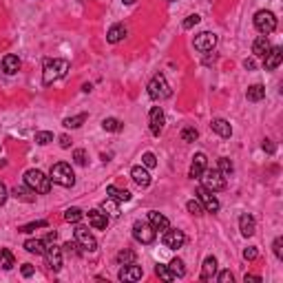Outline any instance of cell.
Segmentation results:
<instances>
[{"mask_svg": "<svg viewBox=\"0 0 283 283\" xmlns=\"http://www.w3.org/2000/svg\"><path fill=\"white\" fill-rule=\"evenodd\" d=\"M0 166H5V161H3V159H0Z\"/></svg>", "mask_w": 283, "mask_h": 283, "instance_id": "680465c9", "label": "cell"}, {"mask_svg": "<svg viewBox=\"0 0 283 283\" xmlns=\"http://www.w3.org/2000/svg\"><path fill=\"white\" fill-rule=\"evenodd\" d=\"M255 27H257V31L261 35L272 33L276 29V16L272 14V11H266V9L257 11L255 14Z\"/></svg>", "mask_w": 283, "mask_h": 283, "instance_id": "8992f818", "label": "cell"}, {"mask_svg": "<svg viewBox=\"0 0 283 283\" xmlns=\"http://www.w3.org/2000/svg\"><path fill=\"white\" fill-rule=\"evenodd\" d=\"M244 67H246V69H255V62H252V60H246Z\"/></svg>", "mask_w": 283, "mask_h": 283, "instance_id": "9f6ffc18", "label": "cell"}, {"mask_svg": "<svg viewBox=\"0 0 283 283\" xmlns=\"http://www.w3.org/2000/svg\"><path fill=\"white\" fill-rule=\"evenodd\" d=\"M25 184L31 188L35 195H47V192L51 190V177H47L42 171H38V168H31V171L25 173Z\"/></svg>", "mask_w": 283, "mask_h": 283, "instance_id": "7a4b0ae2", "label": "cell"}, {"mask_svg": "<svg viewBox=\"0 0 283 283\" xmlns=\"http://www.w3.org/2000/svg\"><path fill=\"white\" fill-rule=\"evenodd\" d=\"M272 250H274V257H276V259H283V239H281V237L274 239Z\"/></svg>", "mask_w": 283, "mask_h": 283, "instance_id": "f6af8a7d", "label": "cell"}, {"mask_svg": "<svg viewBox=\"0 0 283 283\" xmlns=\"http://www.w3.org/2000/svg\"><path fill=\"white\" fill-rule=\"evenodd\" d=\"M244 281H246V283H261V276H257V274H246Z\"/></svg>", "mask_w": 283, "mask_h": 283, "instance_id": "f5cc1de1", "label": "cell"}, {"mask_svg": "<svg viewBox=\"0 0 283 283\" xmlns=\"http://www.w3.org/2000/svg\"><path fill=\"white\" fill-rule=\"evenodd\" d=\"M197 199L201 201V206H204V213H217V210L221 208V204H219V199L213 195L210 190H206L204 186H199L197 188Z\"/></svg>", "mask_w": 283, "mask_h": 283, "instance_id": "30bf717a", "label": "cell"}, {"mask_svg": "<svg viewBox=\"0 0 283 283\" xmlns=\"http://www.w3.org/2000/svg\"><path fill=\"white\" fill-rule=\"evenodd\" d=\"M56 239H58V232H49V234H47V241L45 244H53Z\"/></svg>", "mask_w": 283, "mask_h": 283, "instance_id": "11a10c76", "label": "cell"}, {"mask_svg": "<svg viewBox=\"0 0 283 283\" xmlns=\"http://www.w3.org/2000/svg\"><path fill=\"white\" fill-rule=\"evenodd\" d=\"M133 237L137 239L140 244H153L155 237H157V230L148 224V221H135L133 224Z\"/></svg>", "mask_w": 283, "mask_h": 283, "instance_id": "52a82bcc", "label": "cell"}, {"mask_svg": "<svg viewBox=\"0 0 283 283\" xmlns=\"http://www.w3.org/2000/svg\"><path fill=\"white\" fill-rule=\"evenodd\" d=\"M51 182L58 184V186H64V188H73L75 186V173L73 168L64 161H58V164L51 166Z\"/></svg>", "mask_w": 283, "mask_h": 283, "instance_id": "3957f363", "label": "cell"}, {"mask_svg": "<svg viewBox=\"0 0 283 283\" xmlns=\"http://www.w3.org/2000/svg\"><path fill=\"white\" fill-rule=\"evenodd\" d=\"M25 250L31 252V255H45L47 244L40 241V239H27V241H25Z\"/></svg>", "mask_w": 283, "mask_h": 283, "instance_id": "83f0119b", "label": "cell"}, {"mask_svg": "<svg viewBox=\"0 0 283 283\" xmlns=\"http://www.w3.org/2000/svg\"><path fill=\"white\" fill-rule=\"evenodd\" d=\"M102 129L108 131V133H119V131L124 129V124L119 122L117 117H104L102 119Z\"/></svg>", "mask_w": 283, "mask_h": 283, "instance_id": "f546056e", "label": "cell"}, {"mask_svg": "<svg viewBox=\"0 0 283 283\" xmlns=\"http://www.w3.org/2000/svg\"><path fill=\"white\" fill-rule=\"evenodd\" d=\"M73 161H75V164L77 166H87V150H84V148H75L73 150Z\"/></svg>", "mask_w": 283, "mask_h": 283, "instance_id": "b9f144b4", "label": "cell"}, {"mask_svg": "<svg viewBox=\"0 0 283 283\" xmlns=\"http://www.w3.org/2000/svg\"><path fill=\"white\" fill-rule=\"evenodd\" d=\"M161 244H164L168 250H179L186 244V234L182 230H175V228H168V230H164Z\"/></svg>", "mask_w": 283, "mask_h": 283, "instance_id": "9c48e42d", "label": "cell"}, {"mask_svg": "<svg viewBox=\"0 0 283 283\" xmlns=\"http://www.w3.org/2000/svg\"><path fill=\"white\" fill-rule=\"evenodd\" d=\"M206 166H208V157H206L204 153H197L195 157H192V164H190L188 177H190V179H199V177H201V173L206 171Z\"/></svg>", "mask_w": 283, "mask_h": 283, "instance_id": "e0dca14e", "label": "cell"}, {"mask_svg": "<svg viewBox=\"0 0 283 283\" xmlns=\"http://www.w3.org/2000/svg\"><path fill=\"white\" fill-rule=\"evenodd\" d=\"M210 129L215 131L219 137H230L232 135V126L228 119H221V117H215L213 122H210Z\"/></svg>", "mask_w": 283, "mask_h": 283, "instance_id": "44dd1931", "label": "cell"}, {"mask_svg": "<svg viewBox=\"0 0 283 283\" xmlns=\"http://www.w3.org/2000/svg\"><path fill=\"white\" fill-rule=\"evenodd\" d=\"M142 274H144V272H142L140 266H135V263H126V266L119 268L117 279H119V281H140Z\"/></svg>", "mask_w": 283, "mask_h": 283, "instance_id": "9a60e30c", "label": "cell"}, {"mask_svg": "<svg viewBox=\"0 0 283 283\" xmlns=\"http://www.w3.org/2000/svg\"><path fill=\"white\" fill-rule=\"evenodd\" d=\"M53 142V133L51 131H38L35 133V144H40V146H47V144Z\"/></svg>", "mask_w": 283, "mask_h": 283, "instance_id": "e575fe53", "label": "cell"}, {"mask_svg": "<svg viewBox=\"0 0 283 283\" xmlns=\"http://www.w3.org/2000/svg\"><path fill=\"white\" fill-rule=\"evenodd\" d=\"M148 122H150V133L155 137L161 135V131H164V124H166V117H164V111H161V106H153L148 113Z\"/></svg>", "mask_w": 283, "mask_h": 283, "instance_id": "8fae6325", "label": "cell"}, {"mask_svg": "<svg viewBox=\"0 0 283 283\" xmlns=\"http://www.w3.org/2000/svg\"><path fill=\"white\" fill-rule=\"evenodd\" d=\"M146 91H148V98L150 100H168L173 95V89H171V84L166 82V77L157 73V75H153V80L148 82V87H146Z\"/></svg>", "mask_w": 283, "mask_h": 283, "instance_id": "277c9868", "label": "cell"}, {"mask_svg": "<svg viewBox=\"0 0 283 283\" xmlns=\"http://www.w3.org/2000/svg\"><path fill=\"white\" fill-rule=\"evenodd\" d=\"M142 166L155 168V166H157V157H155L153 153H144V155H142Z\"/></svg>", "mask_w": 283, "mask_h": 283, "instance_id": "ee69618b", "label": "cell"}, {"mask_svg": "<svg viewBox=\"0 0 283 283\" xmlns=\"http://www.w3.org/2000/svg\"><path fill=\"white\" fill-rule=\"evenodd\" d=\"M87 217H89V224H91L95 230H106V226H108V215L104 213V210L93 208V210H89V213H87Z\"/></svg>", "mask_w": 283, "mask_h": 283, "instance_id": "2e32d148", "label": "cell"}, {"mask_svg": "<svg viewBox=\"0 0 283 283\" xmlns=\"http://www.w3.org/2000/svg\"><path fill=\"white\" fill-rule=\"evenodd\" d=\"M199 20H201L199 16H197V14H192V16H188V18H186V20L182 22V27H184V29H192V27H195Z\"/></svg>", "mask_w": 283, "mask_h": 283, "instance_id": "bcb514c9", "label": "cell"}, {"mask_svg": "<svg viewBox=\"0 0 283 283\" xmlns=\"http://www.w3.org/2000/svg\"><path fill=\"white\" fill-rule=\"evenodd\" d=\"M3 71L7 75H14L20 71V58L14 56V53H7V56L3 58Z\"/></svg>", "mask_w": 283, "mask_h": 283, "instance_id": "7402d4cb", "label": "cell"}, {"mask_svg": "<svg viewBox=\"0 0 283 283\" xmlns=\"http://www.w3.org/2000/svg\"><path fill=\"white\" fill-rule=\"evenodd\" d=\"M168 268H171V272H173V276H186V268H184V261L182 259H173L171 263H168Z\"/></svg>", "mask_w": 283, "mask_h": 283, "instance_id": "d6a6232c", "label": "cell"}, {"mask_svg": "<svg viewBox=\"0 0 283 283\" xmlns=\"http://www.w3.org/2000/svg\"><path fill=\"white\" fill-rule=\"evenodd\" d=\"M122 3H124V5H135L137 0H122Z\"/></svg>", "mask_w": 283, "mask_h": 283, "instance_id": "6f0895ef", "label": "cell"}, {"mask_svg": "<svg viewBox=\"0 0 283 283\" xmlns=\"http://www.w3.org/2000/svg\"><path fill=\"white\" fill-rule=\"evenodd\" d=\"M217 45V35L213 31H201L199 35H195V49L206 53V51H213Z\"/></svg>", "mask_w": 283, "mask_h": 283, "instance_id": "4fadbf2b", "label": "cell"}, {"mask_svg": "<svg viewBox=\"0 0 283 283\" xmlns=\"http://www.w3.org/2000/svg\"><path fill=\"white\" fill-rule=\"evenodd\" d=\"M106 195L115 201H131V197H133L129 190H119L117 186H106Z\"/></svg>", "mask_w": 283, "mask_h": 283, "instance_id": "484cf974", "label": "cell"}, {"mask_svg": "<svg viewBox=\"0 0 283 283\" xmlns=\"http://www.w3.org/2000/svg\"><path fill=\"white\" fill-rule=\"evenodd\" d=\"M261 148L266 150V153H270V155H272L274 150H276V146H274V144H272V140H263V144H261Z\"/></svg>", "mask_w": 283, "mask_h": 283, "instance_id": "681fc988", "label": "cell"}, {"mask_svg": "<svg viewBox=\"0 0 283 283\" xmlns=\"http://www.w3.org/2000/svg\"><path fill=\"white\" fill-rule=\"evenodd\" d=\"M49 226V221H45V219H40V221H33V224H27V226H20L18 228V232H33L35 228H47Z\"/></svg>", "mask_w": 283, "mask_h": 283, "instance_id": "f35d334b", "label": "cell"}, {"mask_svg": "<svg viewBox=\"0 0 283 283\" xmlns=\"http://www.w3.org/2000/svg\"><path fill=\"white\" fill-rule=\"evenodd\" d=\"M217 279H219L221 283H232V272H230V270H224V272L217 276Z\"/></svg>", "mask_w": 283, "mask_h": 283, "instance_id": "c3c4849f", "label": "cell"}, {"mask_svg": "<svg viewBox=\"0 0 283 283\" xmlns=\"http://www.w3.org/2000/svg\"><path fill=\"white\" fill-rule=\"evenodd\" d=\"M124 35H126V27L124 25H113L111 29H108V33H106V40L111 42V45H117V42L124 40Z\"/></svg>", "mask_w": 283, "mask_h": 283, "instance_id": "d4e9b609", "label": "cell"}, {"mask_svg": "<svg viewBox=\"0 0 283 283\" xmlns=\"http://www.w3.org/2000/svg\"><path fill=\"white\" fill-rule=\"evenodd\" d=\"M155 272H157V276H159V279H164V281H173V279H175L168 266H157V268H155Z\"/></svg>", "mask_w": 283, "mask_h": 283, "instance_id": "7bdbcfd3", "label": "cell"}, {"mask_svg": "<svg viewBox=\"0 0 283 283\" xmlns=\"http://www.w3.org/2000/svg\"><path fill=\"white\" fill-rule=\"evenodd\" d=\"M0 266L3 270H11L16 266V259H14V252L7 250V248H0Z\"/></svg>", "mask_w": 283, "mask_h": 283, "instance_id": "4dcf8cb0", "label": "cell"}, {"mask_svg": "<svg viewBox=\"0 0 283 283\" xmlns=\"http://www.w3.org/2000/svg\"><path fill=\"white\" fill-rule=\"evenodd\" d=\"M45 257H47V263H49V268L53 270V272H58V270L62 268V248H58L56 241L47 246Z\"/></svg>", "mask_w": 283, "mask_h": 283, "instance_id": "7c38bea8", "label": "cell"}, {"mask_svg": "<svg viewBox=\"0 0 283 283\" xmlns=\"http://www.w3.org/2000/svg\"><path fill=\"white\" fill-rule=\"evenodd\" d=\"M257 257H259V250L255 248V246H250V248L244 250V259H246V261H255Z\"/></svg>", "mask_w": 283, "mask_h": 283, "instance_id": "7dc6e473", "label": "cell"}, {"mask_svg": "<svg viewBox=\"0 0 283 283\" xmlns=\"http://www.w3.org/2000/svg\"><path fill=\"white\" fill-rule=\"evenodd\" d=\"M82 217H84V213H82L80 208H75V206H73V208H69L67 213H64V219H67L69 224H80Z\"/></svg>", "mask_w": 283, "mask_h": 283, "instance_id": "836d02e7", "label": "cell"}, {"mask_svg": "<svg viewBox=\"0 0 283 283\" xmlns=\"http://www.w3.org/2000/svg\"><path fill=\"white\" fill-rule=\"evenodd\" d=\"M69 69H71L69 60H60V58L47 60L45 69H42V82H45V84H53V82L62 80V77H67Z\"/></svg>", "mask_w": 283, "mask_h": 283, "instance_id": "6da1fadb", "label": "cell"}, {"mask_svg": "<svg viewBox=\"0 0 283 283\" xmlns=\"http://www.w3.org/2000/svg\"><path fill=\"white\" fill-rule=\"evenodd\" d=\"M186 208H188L190 215H204V206L199 199H190L188 204H186Z\"/></svg>", "mask_w": 283, "mask_h": 283, "instance_id": "60d3db41", "label": "cell"}, {"mask_svg": "<svg viewBox=\"0 0 283 283\" xmlns=\"http://www.w3.org/2000/svg\"><path fill=\"white\" fill-rule=\"evenodd\" d=\"M201 186L210 192H219L226 188V177L219 173V168H206V171L201 173Z\"/></svg>", "mask_w": 283, "mask_h": 283, "instance_id": "5b68a950", "label": "cell"}, {"mask_svg": "<svg viewBox=\"0 0 283 283\" xmlns=\"http://www.w3.org/2000/svg\"><path fill=\"white\" fill-rule=\"evenodd\" d=\"M20 272H22V276H31L33 274V266L31 263H25V266L20 268Z\"/></svg>", "mask_w": 283, "mask_h": 283, "instance_id": "816d5d0a", "label": "cell"}, {"mask_svg": "<svg viewBox=\"0 0 283 283\" xmlns=\"http://www.w3.org/2000/svg\"><path fill=\"white\" fill-rule=\"evenodd\" d=\"M268 51H270V40H268V35H259V38L252 42V53H255L257 58H263Z\"/></svg>", "mask_w": 283, "mask_h": 283, "instance_id": "cb8c5ba5", "label": "cell"}, {"mask_svg": "<svg viewBox=\"0 0 283 283\" xmlns=\"http://www.w3.org/2000/svg\"><path fill=\"white\" fill-rule=\"evenodd\" d=\"M197 137H199V131H197L195 126H186V129H182V140L184 142H195Z\"/></svg>", "mask_w": 283, "mask_h": 283, "instance_id": "d590c367", "label": "cell"}, {"mask_svg": "<svg viewBox=\"0 0 283 283\" xmlns=\"http://www.w3.org/2000/svg\"><path fill=\"white\" fill-rule=\"evenodd\" d=\"M117 263H119V266H126V263H135V252L133 250H119L117 252Z\"/></svg>", "mask_w": 283, "mask_h": 283, "instance_id": "1f68e13d", "label": "cell"}, {"mask_svg": "<svg viewBox=\"0 0 283 283\" xmlns=\"http://www.w3.org/2000/svg\"><path fill=\"white\" fill-rule=\"evenodd\" d=\"M246 98H248V102H261L266 98V89L261 84H252V87H248V91H246Z\"/></svg>", "mask_w": 283, "mask_h": 283, "instance_id": "4316f807", "label": "cell"}, {"mask_svg": "<svg viewBox=\"0 0 283 283\" xmlns=\"http://www.w3.org/2000/svg\"><path fill=\"white\" fill-rule=\"evenodd\" d=\"M35 192L31 190V188H29V186L25 184V186H16V188H14V197H16V199H22V201H33L35 199Z\"/></svg>", "mask_w": 283, "mask_h": 283, "instance_id": "f1b7e54d", "label": "cell"}, {"mask_svg": "<svg viewBox=\"0 0 283 283\" xmlns=\"http://www.w3.org/2000/svg\"><path fill=\"white\" fill-rule=\"evenodd\" d=\"M283 62V49L281 47H270V51L263 56V67L266 71H274Z\"/></svg>", "mask_w": 283, "mask_h": 283, "instance_id": "5bb4252c", "label": "cell"}, {"mask_svg": "<svg viewBox=\"0 0 283 283\" xmlns=\"http://www.w3.org/2000/svg\"><path fill=\"white\" fill-rule=\"evenodd\" d=\"M239 230H241L244 237H252V234L257 232V221H255V217L248 215V213L239 217Z\"/></svg>", "mask_w": 283, "mask_h": 283, "instance_id": "ac0fdd59", "label": "cell"}, {"mask_svg": "<svg viewBox=\"0 0 283 283\" xmlns=\"http://www.w3.org/2000/svg\"><path fill=\"white\" fill-rule=\"evenodd\" d=\"M75 241H77V246H82L84 252L98 250V239L93 237V232L87 226H75Z\"/></svg>", "mask_w": 283, "mask_h": 283, "instance_id": "ba28073f", "label": "cell"}, {"mask_svg": "<svg viewBox=\"0 0 283 283\" xmlns=\"http://www.w3.org/2000/svg\"><path fill=\"white\" fill-rule=\"evenodd\" d=\"M7 197H9V192H7V188H5V184L0 182V206L7 201Z\"/></svg>", "mask_w": 283, "mask_h": 283, "instance_id": "f907efd6", "label": "cell"}, {"mask_svg": "<svg viewBox=\"0 0 283 283\" xmlns=\"http://www.w3.org/2000/svg\"><path fill=\"white\" fill-rule=\"evenodd\" d=\"M171 3H173V0H171Z\"/></svg>", "mask_w": 283, "mask_h": 283, "instance_id": "91938a15", "label": "cell"}, {"mask_svg": "<svg viewBox=\"0 0 283 283\" xmlns=\"http://www.w3.org/2000/svg\"><path fill=\"white\" fill-rule=\"evenodd\" d=\"M60 146H62V148H69V146H71V137H69V135H60Z\"/></svg>", "mask_w": 283, "mask_h": 283, "instance_id": "db71d44e", "label": "cell"}, {"mask_svg": "<svg viewBox=\"0 0 283 283\" xmlns=\"http://www.w3.org/2000/svg\"><path fill=\"white\" fill-rule=\"evenodd\" d=\"M148 224L153 226L155 230H161V232L171 228V221H168L161 213H157V210H150V213H148Z\"/></svg>", "mask_w": 283, "mask_h": 283, "instance_id": "ffe728a7", "label": "cell"}, {"mask_svg": "<svg viewBox=\"0 0 283 283\" xmlns=\"http://www.w3.org/2000/svg\"><path fill=\"white\" fill-rule=\"evenodd\" d=\"M102 210H104V213H108V215H119V210H117V204H115V199H111V197H106V201L102 204Z\"/></svg>", "mask_w": 283, "mask_h": 283, "instance_id": "ab89813d", "label": "cell"}, {"mask_svg": "<svg viewBox=\"0 0 283 283\" xmlns=\"http://www.w3.org/2000/svg\"><path fill=\"white\" fill-rule=\"evenodd\" d=\"M215 274H217V259L215 257H206L204 259V263H201V279L210 281Z\"/></svg>", "mask_w": 283, "mask_h": 283, "instance_id": "603a6c76", "label": "cell"}, {"mask_svg": "<svg viewBox=\"0 0 283 283\" xmlns=\"http://www.w3.org/2000/svg\"><path fill=\"white\" fill-rule=\"evenodd\" d=\"M131 177H133V182L140 186V188H148V186H150V175H148L146 166H133Z\"/></svg>", "mask_w": 283, "mask_h": 283, "instance_id": "d6986e66", "label": "cell"}, {"mask_svg": "<svg viewBox=\"0 0 283 283\" xmlns=\"http://www.w3.org/2000/svg\"><path fill=\"white\" fill-rule=\"evenodd\" d=\"M217 168H219V173H221V175H230V173L234 171V166H232V161L230 159H228V157H221L219 159V166H217Z\"/></svg>", "mask_w": 283, "mask_h": 283, "instance_id": "74e56055", "label": "cell"}, {"mask_svg": "<svg viewBox=\"0 0 283 283\" xmlns=\"http://www.w3.org/2000/svg\"><path fill=\"white\" fill-rule=\"evenodd\" d=\"M84 119H87V115H84V113H80V115H73V117H67L64 119V126H67V129H77V126H82V122Z\"/></svg>", "mask_w": 283, "mask_h": 283, "instance_id": "8d00e7d4", "label": "cell"}]
</instances>
